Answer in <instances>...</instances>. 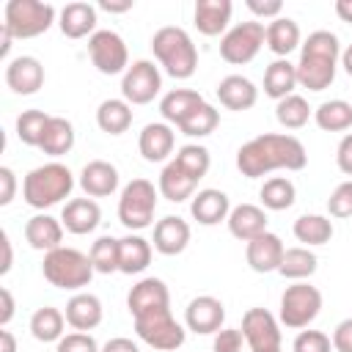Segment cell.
Wrapping results in <instances>:
<instances>
[{"mask_svg": "<svg viewBox=\"0 0 352 352\" xmlns=\"http://www.w3.org/2000/svg\"><path fill=\"white\" fill-rule=\"evenodd\" d=\"M305 165V146L294 135L264 132L236 151V168L248 179H261L272 170H302Z\"/></svg>", "mask_w": 352, "mask_h": 352, "instance_id": "1", "label": "cell"}, {"mask_svg": "<svg viewBox=\"0 0 352 352\" xmlns=\"http://www.w3.org/2000/svg\"><path fill=\"white\" fill-rule=\"evenodd\" d=\"M341 58L338 36L330 30H314L300 44L297 60V82L308 91H324L336 80V66Z\"/></svg>", "mask_w": 352, "mask_h": 352, "instance_id": "2", "label": "cell"}, {"mask_svg": "<svg viewBox=\"0 0 352 352\" xmlns=\"http://www.w3.org/2000/svg\"><path fill=\"white\" fill-rule=\"evenodd\" d=\"M151 52L173 80H187L198 69V50L184 28L165 25L151 36Z\"/></svg>", "mask_w": 352, "mask_h": 352, "instance_id": "3", "label": "cell"}, {"mask_svg": "<svg viewBox=\"0 0 352 352\" xmlns=\"http://www.w3.org/2000/svg\"><path fill=\"white\" fill-rule=\"evenodd\" d=\"M74 190V176L63 162H47L33 168L22 182V198L33 209H50L69 198Z\"/></svg>", "mask_w": 352, "mask_h": 352, "instance_id": "4", "label": "cell"}, {"mask_svg": "<svg viewBox=\"0 0 352 352\" xmlns=\"http://www.w3.org/2000/svg\"><path fill=\"white\" fill-rule=\"evenodd\" d=\"M41 272L44 278L55 286V289H63V292H77L82 286L91 283L94 278V264H91V256H85L82 250L77 248H55L50 253H44V264H41Z\"/></svg>", "mask_w": 352, "mask_h": 352, "instance_id": "5", "label": "cell"}, {"mask_svg": "<svg viewBox=\"0 0 352 352\" xmlns=\"http://www.w3.org/2000/svg\"><path fill=\"white\" fill-rule=\"evenodd\" d=\"M55 22V6L41 0H8L3 25L11 30L14 38H36L47 33Z\"/></svg>", "mask_w": 352, "mask_h": 352, "instance_id": "6", "label": "cell"}, {"mask_svg": "<svg viewBox=\"0 0 352 352\" xmlns=\"http://www.w3.org/2000/svg\"><path fill=\"white\" fill-rule=\"evenodd\" d=\"M157 187L148 179H132L118 198V220L129 231H143L154 223L157 209Z\"/></svg>", "mask_w": 352, "mask_h": 352, "instance_id": "7", "label": "cell"}, {"mask_svg": "<svg viewBox=\"0 0 352 352\" xmlns=\"http://www.w3.org/2000/svg\"><path fill=\"white\" fill-rule=\"evenodd\" d=\"M319 311H322V292L316 286L305 283V280H294L280 294L278 319L289 330H302V327H308L319 316Z\"/></svg>", "mask_w": 352, "mask_h": 352, "instance_id": "8", "label": "cell"}, {"mask_svg": "<svg viewBox=\"0 0 352 352\" xmlns=\"http://www.w3.org/2000/svg\"><path fill=\"white\" fill-rule=\"evenodd\" d=\"M135 333L140 341H146L160 352H173L187 338V330L173 319L170 308H157L143 316H135Z\"/></svg>", "mask_w": 352, "mask_h": 352, "instance_id": "9", "label": "cell"}, {"mask_svg": "<svg viewBox=\"0 0 352 352\" xmlns=\"http://www.w3.org/2000/svg\"><path fill=\"white\" fill-rule=\"evenodd\" d=\"M264 44H267V28L261 22H239L223 33L220 58L226 63L242 66V63H250Z\"/></svg>", "mask_w": 352, "mask_h": 352, "instance_id": "10", "label": "cell"}, {"mask_svg": "<svg viewBox=\"0 0 352 352\" xmlns=\"http://www.w3.org/2000/svg\"><path fill=\"white\" fill-rule=\"evenodd\" d=\"M88 55L91 63L96 66V72L102 74H124L129 69V52L124 38L116 30H96L88 38Z\"/></svg>", "mask_w": 352, "mask_h": 352, "instance_id": "11", "label": "cell"}, {"mask_svg": "<svg viewBox=\"0 0 352 352\" xmlns=\"http://www.w3.org/2000/svg\"><path fill=\"white\" fill-rule=\"evenodd\" d=\"M162 88V74L160 69L154 66V60H135L124 77H121V96L129 102V104H148Z\"/></svg>", "mask_w": 352, "mask_h": 352, "instance_id": "12", "label": "cell"}, {"mask_svg": "<svg viewBox=\"0 0 352 352\" xmlns=\"http://www.w3.org/2000/svg\"><path fill=\"white\" fill-rule=\"evenodd\" d=\"M242 336L250 352L280 346V324L267 308H248L242 316Z\"/></svg>", "mask_w": 352, "mask_h": 352, "instance_id": "13", "label": "cell"}, {"mask_svg": "<svg viewBox=\"0 0 352 352\" xmlns=\"http://www.w3.org/2000/svg\"><path fill=\"white\" fill-rule=\"evenodd\" d=\"M223 322H226V305L217 297L201 294L187 302V311H184L187 330H192L198 336H214L223 330Z\"/></svg>", "mask_w": 352, "mask_h": 352, "instance_id": "14", "label": "cell"}, {"mask_svg": "<svg viewBox=\"0 0 352 352\" xmlns=\"http://www.w3.org/2000/svg\"><path fill=\"white\" fill-rule=\"evenodd\" d=\"M126 308H129L132 319L143 316L148 311H157V308H170V292H168L165 280H160V278L138 280L126 294Z\"/></svg>", "mask_w": 352, "mask_h": 352, "instance_id": "15", "label": "cell"}, {"mask_svg": "<svg viewBox=\"0 0 352 352\" xmlns=\"http://www.w3.org/2000/svg\"><path fill=\"white\" fill-rule=\"evenodd\" d=\"M6 85L19 94V96H30L44 85V66L38 58L33 55H19L14 60H8L6 66Z\"/></svg>", "mask_w": 352, "mask_h": 352, "instance_id": "16", "label": "cell"}, {"mask_svg": "<svg viewBox=\"0 0 352 352\" xmlns=\"http://www.w3.org/2000/svg\"><path fill=\"white\" fill-rule=\"evenodd\" d=\"M283 253H286V248H283L280 236L278 234H270V231H264L261 236H256V239H250L245 245L248 267L253 272H261V275L264 272H278V267L283 261Z\"/></svg>", "mask_w": 352, "mask_h": 352, "instance_id": "17", "label": "cell"}, {"mask_svg": "<svg viewBox=\"0 0 352 352\" xmlns=\"http://www.w3.org/2000/svg\"><path fill=\"white\" fill-rule=\"evenodd\" d=\"M173 146H176V132L165 121L146 124L138 138V148L146 162H165L173 154Z\"/></svg>", "mask_w": 352, "mask_h": 352, "instance_id": "18", "label": "cell"}, {"mask_svg": "<svg viewBox=\"0 0 352 352\" xmlns=\"http://www.w3.org/2000/svg\"><path fill=\"white\" fill-rule=\"evenodd\" d=\"M154 250L162 256H179L190 245V223L179 214H165L154 226Z\"/></svg>", "mask_w": 352, "mask_h": 352, "instance_id": "19", "label": "cell"}, {"mask_svg": "<svg viewBox=\"0 0 352 352\" xmlns=\"http://www.w3.org/2000/svg\"><path fill=\"white\" fill-rule=\"evenodd\" d=\"M80 187L88 198H107L118 190V170L107 160H91L80 170Z\"/></svg>", "mask_w": 352, "mask_h": 352, "instance_id": "20", "label": "cell"}, {"mask_svg": "<svg viewBox=\"0 0 352 352\" xmlns=\"http://www.w3.org/2000/svg\"><path fill=\"white\" fill-rule=\"evenodd\" d=\"M190 214L201 223V226H217L223 220H228L231 214V201L223 190H214V187H206V190H198L190 201Z\"/></svg>", "mask_w": 352, "mask_h": 352, "instance_id": "21", "label": "cell"}, {"mask_svg": "<svg viewBox=\"0 0 352 352\" xmlns=\"http://www.w3.org/2000/svg\"><path fill=\"white\" fill-rule=\"evenodd\" d=\"M102 316H104L102 300L96 294H91V292H77L66 302V322L77 333H88V330L99 327L102 324Z\"/></svg>", "mask_w": 352, "mask_h": 352, "instance_id": "22", "label": "cell"}, {"mask_svg": "<svg viewBox=\"0 0 352 352\" xmlns=\"http://www.w3.org/2000/svg\"><path fill=\"white\" fill-rule=\"evenodd\" d=\"M99 220H102V209L94 198H72V201H66V206L60 212L63 228L69 234H77V236L91 234L99 226Z\"/></svg>", "mask_w": 352, "mask_h": 352, "instance_id": "23", "label": "cell"}, {"mask_svg": "<svg viewBox=\"0 0 352 352\" xmlns=\"http://www.w3.org/2000/svg\"><path fill=\"white\" fill-rule=\"evenodd\" d=\"M217 99L228 110H250L258 102V88L242 74H228L217 82Z\"/></svg>", "mask_w": 352, "mask_h": 352, "instance_id": "24", "label": "cell"}, {"mask_svg": "<svg viewBox=\"0 0 352 352\" xmlns=\"http://www.w3.org/2000/svg\"><path fill=\"white\" fill-rule=\"evenodd\" d=\"M226 223H228L231 236H236L242 242H250V239H256L267 231V212L256 204H239V206L231 209Z\"/></svg>", "mask_w": 352, "mask_h": 352, "instance_id": "25", "label": "cell"}, {"mask_svg": "<svg viewBox=\"0 0 352 352\" xmlns=\"http://www.w3.org/2000/svg\"><path fill=\"white\" fill-rule=\"evenodd\" d=\"M25 239L33 250H41V253H50L55 248H60V239H63V223L55 220L52 214H33L28 223H25Z\"/></svg>", "mask_w": 352, "mask_h": 352, "instance_id": "26", "label": "cell"}, {"mask_svg": "<svg viewBox=\"0 0 352 352\" xmlns=\"http://www.w3.org/2000/svg\"><path fill=\"white\" fill-rule=\"evenodd\" d=\"M231 14H234L231 0H198L195 3V11H192L195 28L204 36H220L228 28Z\"/></svg>", "mask_w": 352, "mask_h": 352, "instance_id": "27", "label": "cell"}, {"mask_svg": "<svg viewBox=\"0 0 352 352\" xmlns=\"http://www.w3.org/2000/svg\"><path fill=\"white\" fill-rule=\"evenodd\" d=\"M58 28L66 38H82L96 33V8L91 3H69L58 14Z\"/></svg>", "mask_w": 352, "mask_h": 352, "instance_id": "28", "label": "cell"}, {"mask_svg": "<svg viewBox=\"0 0 352 352\" xmlns=\"http://www.w3.org/2000/svg\"><path fill=\"white\" fill-rule=\"evenodd\" d=\"M195 187H198V179H192L176 160H170V162L162 168L160 184H157L160 195L168 198V201H173V204H182V201L192 198V195H195Z\"/></svg>", "mask_w": 352, "mask_h": 352, "instance_id": "29", "label": "cell"}, {"mask_svg": "<svg viewBox=\"0 0 352 352\" xmlns=\"http://www.w3.org/2000/svg\"><path fill=\"white\" fill-rule=\"evenodd\" d=\"M297 85H300L297 82V63H292L289 58H278V60H272L267 66V72H264V94L270 99L280 102V99L292 96Z\"/></svg>", "mask_w": 352, "mask_h": 352, "instance_id": "30", "label": "cell"}, {"mask_svg": "<svg viewBox=\"0 0 352 352\" xmlns=\"http://www.w3.org/2000/svg\"><path fill=\"white\" fill-rule=\"evenodd\" d=\"M198 104H204V96L192 88H176V91H168L162 99H160V116L165 118V124H182Z\"/></svg>", "mask_w": 352, "mask_h": 352, "instance_id": "31", "label": "cell"}, {"mask_svg": "<svg viewBox=\"0 0 352 352\" xmlns=\"http://www.w3.org/2000/svg\"><path fill=\"white\" fill-rule=\"evenodd\" d=\"M267 47L278 58H289V52H294L300 47V25L289 16L272 19L267 25Z\"/></svg>", "mask_w": 352, "mask_h": 352, "instance_id": "32", "label": "cell"}, {"mask_svg": "<svg viewBox=\"0 0 352 352\" xmlns=\"http://www.w3.org/2000/svg\"><path fill=\"white\" fill-rule=\"evenodd\" d=\"M151 264V242L143 239L140 234H129L121 239V258H118V272L124 275H138Z\"/></svg>", "mask_w": 352, "mask_h": 352, "instance_id": "33", "label": "cell"}, {"mask_svg": "<svg viewBox=\"0 0 352 352\" xmlns=\"http://www.w3.org/2000/svg\"><path fill=\"white\" fill-rule=\"evenodd\" d=\"M96 124L107 135H124L132 126V104L126 99H104L96 110Z\"/></svg>", "mask_w": 352, "mask_h": 352, "instance_id": "34", "label": "cell"}, {"mask_svg": "<svg viewBox=\"0 0 352 352\" xmlns=\"http://www.w3.org/2000/svg\"><path fill=\"white\" fill-rule=\"evenodd\" d=\"M44 154L50 157H63L74 148V126L69 118H60V116H52L47 129H44V138H41V146H38Z\"/></svg>", "mask_w": 352, "mask_h": 352, "instance_id": "35", "label": "cell"}, {"mask_svg": "<svg viewBox=\"0 0 352 352\" xmlns=\"http://www.w3.org/2000/svg\"><path fill=\"white\" fill-rule=\"evenodd\" d=\"M66 314L52 308V305H44L38 308L33 316H30V333L36 341L41 344H50V341H60L63 338V327H66Z\"/></svg>", "mask_w": 352, "mask_h": 352, "instance_id": "36", "label": "cell"}, {"mask_svg": "<svg viewBox=\"0 0 352 352\" xmlns=\"http://www.w3.org/2000/svg\"><path fill=\"white\" fill-rule=\"evenodd\" d=\"M314 121L324 132H346V129H352V104L346 99L322 102L314 110Z\"/></svg>", "mask_w": 352, "mask_h": 352, "instance_id": "37", "label": "cell"}, {"mask_svg": "<svg viewBox=\"0 0 352 352\" xmlns=\"http://www.w3.org/2000/svg\"><path fill=\"white\" fill-rule=\"evenodd\" d=\"M258 198H261V206L270 209V212H283L289 209L294 201H297V187L292 179L286 176H272L261 184L258 190Z\"/></svg>", "mask_w": 352, "mask_h": 352, "instance_id": "38", "label": "cell"}, {"mask_svg": "<svg viewBox=\"0 0 352 352\" xmlns=\"http://www.w3.org/2000/svg\"><path fill=\"white\" fill-rule=\"evenodd\" d=\"M294 236L305 248L314 245H327L333 239V223L324 214H300L294 220Z\"/></svg>", "mask_w": 352, "mask_h": 352, "instance_id": "39", "label": "cell"}, {"mask_svg": "<svg viewBox=\"0 0 352 352\" xmlns=\"http://www.w3.org/2000/svg\"><path fill=\"white\" fill-rule=\"evenodd\" d=\"M316 264H319V258H316L314 250H308L302 245L300 248H286L278 272L283 278H289V280H305V278H311L316 272Z\"/></svg>", "mask_w": 352, "mask_h": 352, "instance_id": "40", "label": "cell"}, {"mask_svg": "<svg viewBox=\"0 0 352 352\" xmlns=\"http://www.w3.org/2000/svg\"><path fill=\"white\" fill-rule=\"evenodd\" d=\"M275 118L283 129H302L311 118V107L300 94H292L275 104Z\"/></svg>", "mask_w": 352, "mask_h": 352, "instance_id": "41", "label": "cell"}, {"mask_svg": "<svg viewBox=\"0 0 352 352\" xmlns=\"http://www.w3.org/2000/svg\"><path fill=\"white\" fill-rule=\"evenodd\" d=\"M91 264L99 275H110L118 272V258H121V239L116 236H99L91 245Z\"/></svg>", "mask_w": 352, "mask_h": 352, "instance_id": "42", "label": "cell"}, {"mask_svg": "<svg viewBox=\"0 0 352 352\" xmlns=\"http://www.w3.org/2000/svg\"><path fill=\"white\" fill-rule=\"evenodd\" d=\"M217 124H220V113H217L209 102H204V104H198V107L179 124V129H182L187 138H206V135H212V132L217 129Z\"/></svg>", "mask_w": 352, "mask_h": 352, "instance_id": "43", "label": "cell"}, {"mask_svg": "<svg viewBox=\"0 0 352 352\" xmlns=\"http://www.w3.org/2000/svg\"><path fill=\"white\" fill-rule=\"evenodd\" d=\"M50 118H52V116H47L44 110H22V113L16 116V138H19L25 146H36V148H38Z\"/></svg>", "mask_w": 352, "mask_h": 352, "instance_id": "44", "label": "cell"}, {"mask_svg": "<svg viewBox=\"0 0 352 352\" xmlns=\"http://www.w3.org/2000/svg\"><path fill=\"white\" fill-rule=\"evenodd\" d=\"M173 160H176L192 179H198V182L209 173V165H212L209 148H206V146H198V143H187V146H182V148L176 151Z\"/></svg>", "mask_w": 352, "mask_h": 352, "instance_id": "45", "label": "cell"}, {"mask_svg": "<svg viewBox=\"0 0 352 352\" xmlns=\"http://www.w3.org/2000/svg\"><path fill=\"white\" fill-rule=\"evenodd\" d=\"M330 349H333V341L322 330H300L292 344V352H330Z\"/></svg>", "mask_w": 352, "mask_h": 352, "instance_id": "46", "label": "cell"}, {"mask_svg": "<svg viewBox=\"0 0 352 352\" xmlns=\"http://www.w3.org/2000/svg\"><path fill=\"white\" fill-rule=\"evenodd\" d=\"M327 212L333 217H352V179L349 182H341L330 198H327Z\"/></svg>", "mask_w": 352, "mask_h": 352, "instance_id": "47", "label": "cell"}, {"mask_svg": "<svg viewBox=\"0 0 352 352\" xmlns=\"http://www.w3.org/2000/svg\"><path fill=\"white\" fill-rule=\"evenodd\" d=\"M55 352H102V349L91 333H66L58 341Z\"/></svg>", "mask_w": 352, "mask_h": 352, "instance_id": "48", "label": "cell"}, {"mask_svg": "<svg viewBox=\"0 0 352 352\" xmlns=\"http://www.w3.org/2000/svg\"><path fill=\"white\" fill-rule=\"evenodd\" d=\"M242 344H245L242 330H236V327H226V330L214 333L212 352H242Z\"/></svg>", "mask_w": 352, "mask_h": 352, "instance_id": "49", "label": "cell"}, {"mask_svg": "<svg viewBox=\"0 0 352 352\" xmlns=\"http://www.w3.org/2000/svg\"><path fill=\"white\" fill-rule=\"evenodd\" d=\"M333 349L336 352H352V316L349 319H341L333 330Z\"/></svg>", "mask_w": 352, "mask_h": 352, "instance_id": "50", "label": "cell"}, {"mask_svg": "<svg viewBox=\"0 0 352 352\" xmlns=\"http://www.w3.org/2000/svg\"><path fill=\"white\" fill-rule=\"evenodd\" d=\"M245 6H248V11H253L256 16H264V19H278L283 11L280 0H248Z\"/></svg>", "mask_w": 352, "mask_h": 352, "instance_id": "51", "label": "cell"}, {"mask_svg": "<svg viewBox=\"0 0 352 352\" xmlns=\"http://www.w3.org/2000/svg\"><path fill=\"white\" fill-rule=\"evenodd\" d=\"M336 165L344 176H352V132H346L336 148Z\"/></svg>", "mask_w": 352, "mask_h": 352, "instance_id": "52", "label": "cell"}, {"mask_svg": "<svg viewBox=\"0 0 352 352\" xmlns=\"http://www.w3.org/2000/svg\"><path fill=\"white\" fill-rule=\"evenodd\" d=\"M14 192H16V176L8 165L0 168V206H8L14 201Z\"/></svg>", "mask_w": 352, "mask_h": 352, "instance_id": "53", "label": "cell"}, {"mask_svg": "<svg viewBox=\"0 0 352 352\" xmlns=\"http://www.w3.org/2000/svg\"><path fill=\"white\" fill-rule=\"evenodd\" d=\"M102 352H140V346H138L132 338L118 336V338H110V341L102 346Z\"/></svg>", "mask_w": 352, "mask_h": 352, "instance_id": "54", "label": "cell"}, {"mask_svg": "<svg viewBox=\"0 0 352 352\" xmlns=\"http://www.w3.org/2000/svg\"><path fill=\"white\" fill-rule=\"evenodd\" d=\"M0 300H3V308H0V324L6 327L11 319H14V294H11V289H0Z\"/></svg>", "mask_w": 352, "mask_h": 352, "instance_id": "55", "label": "cell"}, {"mask_svg": "<svg viewBox=\"0 0 352 352\" xmlns=\"http://www.w3.org/2000/svg\"><path fill=\"white\" fill-rule=\"evenodd\" d=\"M0 242H3V264H0V275H8L14 256H11V242H8V234H6V231H0Z\"/></svg>", "mask_w": 352, "mask_h": 352, "instance_id": "56", "label": "cell"}, {"mask_svg": "<svg viewBox=\"0 0 352 352\" xmlns=\"http://www.w3.org/2000/svg\"><path fill=\"white\" fill-rule=\"evenodd\" d=\"M336 14L341 22L352 25V0H336Z\"/></svg>", "mask_w": 352, "mask_h": 352, "instance_id": "57", "label": "cell"}, {"mask_svg": "<svg viewBox=\"0 0 352 352\" xmlns=\"http://www.w3.org/2000/svg\"><path fill=\"white\" fill-rule=\"evenodd\" d=\"M99 8H102V11H110V14H124V11H129V8H132V0H124V3L102 0V3H99Z\"/></svg>", "mask_w": 352, "mask_h": 352, "instance_id": "58", "label": "cell"}, {"mask_svg": "<svg viewBox=\"0 0 352 352\" xmlns=\"http://www.w3.org/2000/svg\"><path fill=\"white\" fill-rule=\"evenodd\" d=\"M0 352H16V338L11 330H0Z\"/></svg>", "mask_w": 352, "mask_h": 352, "instance_id": "59", "label": "cell"}, {"mask_svg": "<svg viewBox=\"0 0 352 352\" xmlns=\"http://www.w3.org/2000/svg\"><path fill=\"white\" fill-rule=\"evenodd\" d=\"M11 38H14V36H11V30L3 25V28H0V58H8V50H11Z\"/></svg>", "mask_w": 352, "mask_h": 352, "instance_id": "60", "label": "cell"}, {"mask_svg": "<svg viewBox=\"0 0 352 352\" xmlns=\"http://www.w3.org/2000/svg\"><path fill=\"white\" fill-rule=\"evenodd\" d=\"M341 66H344V72L352 77V44H349V47L341 52Z\"/></svg>", "mask_w": 352, "mask_h": 352, "instance_id": "61", "label": "cell"}, {"mask_svg": "<svg viewBox=\"0 0 352 352\" xmlns=\"http://www.w3.org/2000/svg\"><path fill=\"white\" fill-rule=\"evenodd\" d=\"M261 352H283L280 346H275V349H261Z\"/></svg>", "mask_w": 352, "mask_h": 352, "instance_id": "62", "label": "cell"}]
</instances>
